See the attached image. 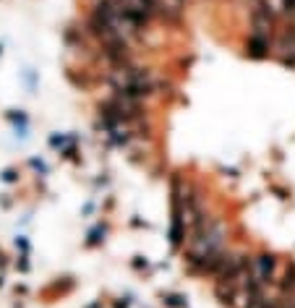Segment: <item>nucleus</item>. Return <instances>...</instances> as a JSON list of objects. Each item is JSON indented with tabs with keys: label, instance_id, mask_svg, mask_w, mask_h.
<instances>
[{
	"label": "nucleus",
	"instance_id": "1",
	"mask_svg": "<svg viewBox=\"0 0 295 308\" xmlns=\"http://www.w3.org/2000/svg\"><path fill=\"white\" fill-rule=\"evenodd\" d=\"M277 55L285 66H295V29H285L280 42H277Z\"/></svg>",
	"mask_w": 295,
	"mask_h": 308
},
{
	"label": "nucleus",
	"instance_id": "2",
	"mask_svg": "<svg viewBox=\"0 0 295 308\" xmlns=\"http://www.w3.org/2000/svg\"><path fill=\"white\" fill-rule=\"evenodd\" d=\"M151 8L165 18H178L183 11V0H151Z\"/></svg>",
	"mask_w": 295,
	"mask_h": 308
}]
</instances>
